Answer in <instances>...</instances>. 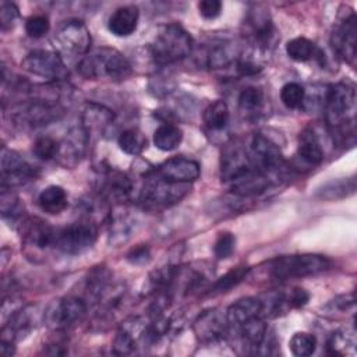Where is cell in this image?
<instances>
[{"label":"cell","instance_id":"5","mask_svg":"<svg viewBox=\"0 0 357 357\" xmlns=\"http://www.w3.org/2000/svg\"><path fill=\"white\" fill-rule=\"evenodd\" d=\"M64 114V107L57 98L43 95L22 100L13 109V120L22 127H42L60 120Z\"/></svg>","mask_w":357,"mask_h":357},{"label":"cell","instance_id":"22","mask_svg":"<svg viewBox=\"0 0 357 357\" xmlns=\"http://www.w3.org/2000/svg\"><path fill=\"white\" fill-rule=\"evenodd\" d=\"M264 312L262 300L257 297H244L233 303L226 311V319L229 324V331L238 328L245 321L259 317Z\"/></svg>","mask_w":357,"mask_h":357},{"label":"cell","instance_id":"30","mask_svg":"<svg viewBox=\"0 0 357 357\" xmlns=\"http://www.w3.org/2000/svg\"><path fill=\"white\" fill-rule=\"evenodd\" d=\"M328 353L333 356H353L356 353V333L353 329L335 331L326 344Z\"/></svg>","mask_w":357,"mask_h":357},{"label":"cell","instance_id":"45","mask_svg":"<svg viewBox=\"0 0 357 357\" xmlns=\"http://www.w3.org/2000/svg\"><path fill=\"white\" fill-rule=\"evenodd\" d=\"M18 17V8L13 3L3 1L0 6V25L1 29H10Z\"/></svg>","mask_w":357,"mask_h":357},{"label":"cell","instance_id":"51","mask_svg":"<svg viewBox=\"0 0 357 357\" xmlns=\"http://www.w3.org/2000/svg\"><path fill=\"white\" fill-rule=\"evenodd\" d=\"M14 343L8 342V340H1L0 342V354L4 357H10L11 354H14Z\"/></svg>","mask_w":357,"mask_h":357},{"label":"cell","instance_id":"2","mask_svg":"<svg viewBox=\"0 0 357 357\" xmlns=\"http://www.w3.org/2000/svg\"><path fill=\"white\" fill-rule=\"evenodd\" d=\"M78 71L88 79L123 81L131 75V64L116 49L99 47L88 52L78 63Z\"/></svg>","mask_w":357,"mask_h":357},{"label":"cell","instance_id":"12","mask_svg":"<svg viewBox=\"0 0 357 357\" xmlns=\"http://www.w3.org/2000/svg\"><path fill=\"white\" fill-rule=\"evenodd\" d=\"M257 169L250 156L248 148H245L238 141L230 142L222 152L220 159V177L225 183H231L240 176L245 174L250 170Z\"/></svg>","mask_w":357,"mask_h":357},{"label":"cell","instance_id":"7","mask_svg":"<svg viewBox=\"0 0 357 357\" xmlns=\"http://www.w3.org/2000/svg\"><path fill=\"white\" fill-rule=\"evenodd\" d=\"M190 191L188 184L170 183L160 177H149L145 183L139 201L148 211H159L180 202Z\"/></svg>","mask_w":357,"mask_h":357},{"label":"cell","instance_id":"31","mask_svg":"<svg viewBox=\"0 0 357 357\" xmlns=\"http://www.w3.org/2000/svg\"><path fill=\"white\" fill-rule=\"evenodd\" d=\"M181 141H183V131L172 123H165L159 126L153 132V144L158 149L163 152L174 151L176 148L180 146Z\"/></svg>","mask_w":357,"mask_h":357},{"label":"cell","instance_id":"44","mask_svg":"<svg viewBox=\"0 0 357 357\" xmlns=\"http://www.w3.org/2000/svg\"><path fill=\"white\" fill-rule=\"evenodd\" d=\"M234 247H236L234 234H231L230 231H222V233H219V236L215 241L213 252H215L216 258L225 259L231 255V252L234 251Z\"/></svg>","mask_w":357,"mask_h":357},{"label":"cell","instance_id":"46","mask_svg":"<svg viewBox=\"0 0 357 357\" xmlns=\"http://www.w3.org/2000/svg\"><path fill=\"white\" fill-rule=\"evenodd\" d=\"M198 11L205 20H215L222 13V3L218 0H202L198 3Z\"/></svg>","mask_w":357,"mask_h":357},{"label":"cell","instance_id":"41","mask_svg":"<svg viewBox=\"0 0 357 357\" xmlns=\"http://www.w3.org/2000/svg\"><path fill=\"white\" fill-rule=\"evenodd\" d=\"M305 98L304 88L297 82H287L280 89V99L289 109H297L303 105Z\"/></svg>","mask_w":357,"mask_h":357},{"label":"cell","instance_id":"33","mask_svg":"<svg viewBox=\"0 0 357 357\" xmlns=\"http://www.w3.org/2000/svg\"><path fill=\"white\" fill-rule=\"evenodd\" d=\"M135 230V219L128 213H116L112 216L110 222V244L119 245L126 243L132 231Z\"/></svg>","mask_w":357,"mask_h":357},{"label":"cell","instance_id":"34","mask_svg":"<svg viewBox=\"0 0 357 357\" xmlns=\"http://www.w3.org/2000/svg\"><path fill=\"white\" fill-rule=\"evenodd\" d=\"M230 120V112L227 103L223 100H215L204 110V123L211 131H222L227 127Z\"/></svg>","mask_w":357,"mask_h":357},{"label":"cell","instance_id":"21","mask_svg":"<svg viewBox=\"0 0 357 357\" xmlns=\"http://www.w3.org/2000/svg\"><path fill=\"white\" fill-rule=\"evenodd\" d=\"M146 324L141 322L137 318H132L131 321H127L121 325V328L117 331L114 339H113V353L119 356L131 354L138 347V343H144V333H145Z\"/></svg>","mask_w":357,"mask_h":357},{"label":"cell","instance_id":"20","mask_svg":"<svg viewBox=\"0 0 357 357\" xmlns=\"http://www.w3.org/2000/svg\"><path fill=\"white\" fill-rule=\"evenodd\" d=\"M89 141V135L82 126L73 127L64 139L60 142L59 158L64 166H75L85 155V149Z\"/></svg>","mask_w":357,"mask_h":357},{"label":"cell","instance_id":"6","mask_svg":"<svg viewBox=\"0 0 357 357\" xmlns=\"http://www.w3.org/2000/svg\"><path fill=\"white\" fill-rule=\"evenodd\" d=\"M96 236L98 229L92 220L84 219L74 222L64 227L56 229L54 250L67 255H79L93 245Z\"/></svg>","mask_w":357,"mask_h":357},{"label":"cell","instance_id":"38","mask_svg":"<svg viewBox=\"0 0 357 357\" xmlns=\"http://www.w3.org/2000/svg\"><path fill=\"white\" fill-rule=\"evenodd\" d=\"M286 53L291 60L307 61L315 56V45L310 39L298 36L287 42Z\"/></svg>","mask_w":357,"mask_h":357},{"label":"cell","instance_id":"35","mask_svg":"<svg viewBox=\"0 0 357 357\" xmlns=\"http://www.w3.org/2000/svg\"><path fill=\"white\" fill-rule=\"evenodd\" d=\"M1 216L8 225L18 223L21 225L24 220V205L21 204L20 198L14 195L11 191H7V188H1Z\"/></svg>","mask_w":357,"mask_h":357},{"label":"cell","instance_id":"4","mask_svg":"<svg viewBox=\"0 0 357 357\" xmlns=\"http://www.w3.org/2000/svg\"><path fill=\"white\" fill-rule=\"evenodd\" d=\"M332 262L318 254L284 255L269 262V275L275 280H287L293 278H305L319 275L331 268Z\"/></svg>","mask_w":357,"mask_h":357},{"label":"cell","instance_id":"3","mask_svg":"<svg viewBox=\"0 0 357 357\" xmlns=\"http://www.w3.org/2000/svg\"><path fill=\"white\" fill-rule=\"evenodd\" d=\"M191 35L178 24L163 26L151 43V54L159 64H170L187 57L192 50Z\"/></svg>","mask_w":357,"mask_h":357},{"label":"cell","instance_id":"39","mask_svg":"<svg viewBox=\"0 0 357 357\" xmlns=\"http://www.w3.org/2000/svg\"><path fill=\"white\" fill-rule=\"evenodd\" d=\"M289 347L297 357L311 356L317 347V337L308 332H296L289 342Z\"/></svg>","mask_w":357,"mask_h":357},{"label":"cell","instance_id":"24","mask_svg":"<svg viewBox=\"0 0 357 357\" xmlns=\"http://www.w3.org/2000/svg\"><path fill=\"white\" fill-rule=\"evenodd\" d=\"M139 11L135 6H123L117 8L109 18V31L119 38L130 36L138 26Z\"/></svg>","mask_w":357,"mask_h":357},{"label":"cell","instance_id":"37","mask_svg":"<svg viewBox=\"0 0 357 357\" xmlns=\"http://www.w3.org/2000/svg\"><path fill=\"white\" fill-rule=\"evenodd\" d=\"M250 272L248 266H237L230 269L227 273L220 276L209 289V294H220L231 290L236 287L240 282H243Z\"/></svg>","mask_w":357,"mask_h":357},{"label":"cell","instance_id":"1","mask_svg":"<svg viewBox=\"0 0 357 357\" xmlns=\"http://www.w3.org/2000/svg\"><path fill=\"white\" fill-rule=\"evenodd\" d=\"M325 119L335 139L340 144L354 138L356 92L353 86L337 82L328 86L325 93Z\"/></svg>","mask_w":357,"mask_h":357},{"label":"cell","instance_id":"47","mask_svg":"<svg viewBox=\"0 0 357 357\" xmlns=\"http://www.w3.org/2000/svg\"><path fill=\"white\" fill-rule=\"evenodd\" d=\"M127 261L134 265H144L151 259V251L146 244H139L134 248H131L127 254Z\"/></svg>","mask_w":357,"mask_h":357},{"label":"cell","instance_id":"17","mask_svg":"<svg viewBox=\"0 0 357 357\" xmlns=\"http://www.w3.org/2000/svg\"><path fill=\"white\" fill-rule=\"evenodd\" d=\"M333 50L349 64L356 63V43H357V25L356 15L351 13L346 17L333 31L331 36Z\"/></svg>","mask_w":357,"mask_h":357},{"label":"cell","instance_id":"15","mask_svg":"<svg viewBox=\"0 0 357 357\" xmlns=\"http://www.w3.org/2000/svg\"><path fill=\"white\" fill-rule=\"evenodd\" d=\"M192 328L197 339L205 344L216 343L229 335L226 314L223 315L218 308H211L201 312L194 321Z\"/></svg>","mask_w":357,"mask_h":357},{"label":"cell","instance_id":"19","mask_svg":"<svg viewBox=\"0 0 357 357\" xmlns=\"http://www.w3.org/2000/svg\"><path fill=\"white\" fill-rule=\"evenodd\" d=\"M99 192L100 198L103 199L124 202L130 198L132 192V183L126 173L107 169L102 173Z\"/></svg>","mask_w":357,"mask_h":357},{"label":"cell","instance_id":"16","mask_svg":"<svg viewBox=\"0 0 357 357\" xmlns=\"http://www.w3.org/2000/svg\"><path fill=\"white\" fill-rule=\"evenodd\" d=\"M201 167L199 163L194 159L176 156L167 159L162 165H159L153 174L170 183H180V184H190L199 177Z\"/></svg>","mask_w":357,"mask_h":357},{"label":"cell","instance_id":"28","mask_svg":"<svg viewBox=\"0 0 357 357\" xmlns=\"http://www.w3.org/2000/svg\"><path fill=\"white\" fill-rule=\"evenodd\" d=\"M356 192V178H339L332 180L324 184L317 192L315 197L321 201H337L346 197H350Z\"/></svg>","mask_w":357,"mask_h":357},{"label":"cell","instance_id":"48","mask_svg":"<svg viewBox=\"0 0 357 357\" xmlns=\"http://www.w3.org/2000/svg\"><path fill=\"white\" fill-rule=\"evenodd\" d=\"M286 300L289 308H300L308 303L310 294L301 287H294L289 294H286Z\"/></svg>","mask_w":357,"mask_h":357},{"label":"cell","instance_id":"18","mask_svg":"<svg viewBox=\"0 0 357 357\" xmlns=\"http://www.w3.org/2000/svg\"><path fill=\"white\" fill-rule=\"evenodd\" d=\"M245 33L252 40L255 46L268 47L272 45L275 39V26L271 20V15L266 10L261 7H255L250 10L247 18H245Z\"/></svg>","mask_w":357,"mask_h":357},{"label":"cell","instance_id":"11","mask_svg":"<svg viewBox=\"0 0 357 357\" xmlns=\"http://www.w3.org/2000/svg\"><path fill=\"white\" fill-rule=\"evenodd\" d=\"M248 151L254 166L268 174L271 178H275V176H278L283 170L284 159L282 156V152L279 146L268 137L262 134H255L251 138Z\"/></svg>","mask_w":357,"mask_h":357},{"label":"cell","instance_id":"8","mask_svg":"<svg viewBox=\"0 0 357 357\" xmlns=\"http://www.w3.org/2000/svg\"><path fill=\"white\" fill-rule=\"evenodd\" d=\"M53 43L59 54L82 59L91 49V32L81 20H68L57 28Z\"/></svg>","mask_w":357,"mask_h":357},{"label":"cell","instance_id":"32","mask_svg":"<svg viewBox=\"0 0 357 357\" xmlns=\"http://www.w3.org/2000/svg\"><path fill=\"white\" fill-rule=\"evenodd\" d=\"M265 93L261 88L247 86L244 88L237 98V103L240 110L247 116H257L262 112L265 106Z\"/></svg>","mask_w":357,"mask_h":357},{"label":"cell","instance_id":"10","mask_svg":"<svg viewBox=\"0 0 357 357\" xmlns=\"http://www.w3.org/2000/svg\"><path fill=\"white\" fill-rule=\"evenodd\" d=\"M22 68L49 82H60L67 78L68 71L57 52L33 50L22 60Z\"/></svg>","mask_w":357,"mask_h":357},{"label":"cell","instance_id":"9","mask_svg":"<svg viewBox=\"0 0 357 357\" xmlns=\"http://www.w3.org/2000/svg\"><path fill=\"white\" fill-rule=\"evenodd\" d=\"M86 301L81 297H61L54 300L45 312V322L53 331H64L79 322L86 312Z\"/></svg>","mask_w":357,"mask_h":357},{"label":"cell","instance_id":"36","mask_svg":"<svg viewBox=\"0 0 357 357\" xmlns=\"http://www.w3.org/2000/svg\"><path fill=\"white\" fill-rule=\"evenodd\" d=\"M117 144L120 149L127 155H139L146 148L145 135L137 128H128L120 132L117 138Z\"/></svg>","mask_w":357,"mask_h":357},{"label":"cell","instance_id":"25","mask_svg":"<svg viewBox=\"0 0 357 357\" xmlns=\"http://www.w3.org/2000/svg\"><path fill=\"white\" fill-rule=\"evenodd\" d=\"M114 120L110 109L98 103H88L82 113V127L91 135L92 131H105Z\"/></svg>","mask_w":357,"mask_h":357},{"label":"cell","instance_id":"14","mask_svg":"<svg viewBox=\"0 0 357 357\" xmlns=\"http://www.w3.org/2000/svg\"><path fill=\"white\" fill-rule=\"evenodd\" d=\"M21 226L22 244L29 251H46L50 247L54 248L56 229L40 218L24 219Z\"/></svg>","mask_w":357,"mask_h":357},{"label":"cell","instance_id":"50","mask_svg":"<svg viewBox=\"0 0 357 357\" xmlns=\"http://www.w3.org/2000/svg\"><path fill=\"white\" fill-rule=\"evenodd\" d=\"M333 301H335V305H336L339 310H342V311L354 307V296H353V293L342 294V296L336 297Z\"/></svg>","mask_w":357,"mask_h":357},{"label":"cell","instance_id":"42","mask_svg":"<svg viewBox=\"0 0 357 357\" xmlns=\"http://www.w3.org/2000/svg\"><path fill=\"white\" fill-rule=\"evenodd\" d=\"M231 61H234V50L227 45L215 47L208 56V66L212 68L226 67Z\"/></svg>","mask_w":357,"mask_h":357},{"label":"cell","instance_id":"23","mask_svg":"<svg viewBox=\"0 0 357 357\" xmlns=\"http://www.w3.org/2000/svg\"><path fill=\"white\" fill-rule=\"evenodd\" d=\"M234 332L238 335L244 350L247 353L257 354L266 333H268V328L259 315V317H254V318L245 321L238 328H236Z\"/></svg>","mask_w":357,"mask_h":357},{"label":"cell","instance_id":"49","mask_svg":"<svg viewBox=\"0 0 357 357\" xmlns=\"http://www.w3.org/2000/svg\"><path fill=\"white\" fill-rule=\"evenodd\" d=\"M236 70H237V73H238L240 75L248 77V75H254V74L259 73V71H261V67H259L257 63L251 61V60H243V59H240V60H237Z\"/></svg>","mask_w":357,"mask_h":357},{"label":"cell","instance_id":"43","mask_svg":"<svg viewBox=\"0 0 357 357\" xmlns=\"http://www.w3.org/2000/svg\"><path fill=\"white\" fill-rule=\"evenodd\" d=\"M50 29V22H49V18L43 14H36V15H32L26 20L25 22V31L26 33L31 36V38H42L45 36Z\"/></svg>","mask_w":357,"mask_h":357},{"label":"cell","instance_id":"29","mask_svg":"<svg viewBox=\"0 0 357 357\" xmlns=\"http://www.w3.org/2000/svg\"><path fill=\"white\" fill-rule=\"evenodd\" d=\"M38 204L46 213L57 215L67 208V192L60 185H47L40 191Z\"/></svg>","mask_w":357,"mask_h":357},{"label":"cell","instance_id":"13","mask_svg":"<svg viewBox=\"0 0 357 357\" xmlns=\"http://www.w3.org/2000/svg\"><path fill=\"white\" fill-rule=\"evenodd\" d=\"M1 188H13L29 181L35 172L32 166L15 151L6 146L1 148L0 156Z\"/></svg>","mask_w":357,"mask_h":357},{"label":"cell","instance_id":"26","mask_svg":"<svg viewBox=\"0 0 357 357\" xmlns=\"http://www.w3.org/2000/svg\"><path fill=\"white\" fill-rule=\"evenodd\" d=\"M298 156L308 165H319L324 160L321 141L312 128H304L298 135Z\"/></svg>","mask_w":357,"mask_h":357},{"label":"cell","instance_id":"27","mask_svg":"<svg viewBox=\"0 0 357 357\" xmlns=\"http://www.w3.org/2000/svg\"><path fill=\"white\" fill-rule=\"evenodd\" d=\"M112 286V273L105 266H95L86 278L85 290L86 297L93 303H99L100 298Z\"/></svg>","mask_w":357,"mask_h":357},{"label":"cell","instance_id":"40","mask_svg":"<svg viewBox=\"0 0 357 357\" xmlns=\"http://www.w3.org/2000/svg\"><path fill=\"white\" fill-rule=\"evenodd\" d=\"M59 151H60V142H57L54 138L47 135L38 137L32 145L33 155L42 160H50L53 158H57Z\"/></svg>","mask_w":357,"mask_h":357}]
</instances>
